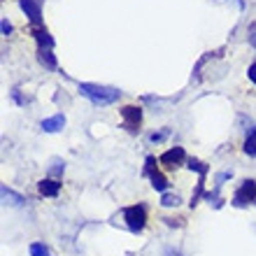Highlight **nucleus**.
<instances>
[{
  "mask_svg": "<svg viewBox=\"0 0 256 256\" xmlns=\"http://www.w3.org/2000/svg\"><path fill=\"white\" fill-rule=\"evenodd\" d=\"M166 256H182V254H180V252H175V250H168V254H166Z\"/></svg>",
  "mask_w": 256,
  "mask_h": 256,
  "instance_id": "412c9836",
  "label": "nucleus"
},
{
  "mask_svg": "<svg viewBox=\"0 0 256 256\" xmlns=\"http://www.w3.org/2000/svg\"><path fill=\"white\" fill-rule=\"evenodd\" d=\"M21 10L26 12L33 26H40L42 21V0H21Z\"/></svg>",
  "mask_w": 256,
  "mask_h": 256,
  "instance_id": "0eeeda50",
  "label": "nucleus"
},
{
  "mask_svg": "<svg viewBox=\"0 0 256 256\" xmlns=\"http://www.w3.org/2000/svg\"><path fill=\"white\" fill-rule=\"evenodd\" d=\"M82 96H86L94 105H112L119 100L122 91L112 86H100V84H80Z\"/></svg>",
  "mask_w": 256,
  "mask_h": 256,
  "instance_id": "f257e3e1",
  "label": "nucleus"
},
{
  "mask_svg": "<svg viewBox=\"0 0 256 256\" xmlns=\"http://www.w3.org/2000/svg\"><path fill=\"white\" fill-rule=\"evenodd\" d=\"M40 63H42V66H47L49 70H54V68H56V58H54V54H52L49 49H40Z\"/></svg>",
  "mask_w": 256,
  "mask_h": 256,
  "instance_id": "f8f14e48",
  "label": "nucleus"
},
{
  "mask_svg": "<svg viewBox=\"0 0 256 256\" xmlns=\"http://www.w3.org/2000/svg\"><path fill=\"white\" fill-rule=\"evenodd\" d=\"M180 202H182V198H180V196H172V194H163V198H161L163 208H177Z\"/></svg>",
  "mask_w": 256,
  "mask_h": 256,
  "instance_id": "4468645a",
  "label": "nucleus"
},
{
  "mask_svg": "<svg viewBox=\"0 0 256 256\" xmlns=\"http://www.w3.org/2000/svg\"><path fill=\"white\" fill-rule=\"evenodd\" d=\"M10 30H12V26H10V21H7V19H2V33H10Z\"/></svg>",
  "mask_w": 256,
  "mask_h": 256,
  "instance_id": "6ab92c4d",
  "label": "nucleus"
},
{
  "mask_svg": "<svg viewBox=\"0 0 256 256\" xmlns=\"http://www.w3.org/2000/svg\"><path fill=\"white\" fill-rule=\"evenodd\" d=\"M30 256H49V252L42 242H33L30 244Z\"/></svg>",
  "mask_w": 256,
  "mask_h": 256,
  "instance_id": "dca6fc26",
  "label": "nucleus"
},
{
  "mask_svg": "<svg viewBox=\"0 0 256 256\" xmlns=\"http://www.w3.org/2000/svg\"><path fill=\"white\" fill-rule=\"evenodd\" d=\"M184 158H186L184 149L182 147H172V149H168V152H163L161 158H158V163H163V166H166V168H170V170H175V168H180V166H182Z\"/></svg>",
  "mask_w": 256,
  "mask_h": 256,
  "instance_id": "423d86ee",
  "label": "nucleus"
},
{
  "mask_svg": "<svg viewBox=\"0 0 256 256\" xmlns=\"http://www.w3.org/2000/svg\"><path fill=\"white\" fill-rule=\"evenodd\" d=\"M244 154L247 156H256V130H252L244 140Z\"/></svg>",
  "mask_w": 256,
  "mask_h": 256,
  "instance_id": "ddd939ff",
  "label": "nucleus"
},
{
  "mask_svg": "<svg viewBox=\"0 0 256 256\" xmlns=\"http://www.w3.org/2000/svg\"><path fill=\"white\" fill-rule=\"evenodd\" d=\"M186 163H189V168L191 170H196V172H198V175H208V166H205V163H200V161H196V158H189V161H186Z\"/></svg>",
  "mask_w": 256,
  "mask_h": 256,
  "instance_id": "2eb2a0df",
  "label": "nucleus"
},
{
  "mask_svg": "<svg viewBox=\"0 0 256 256\" xmlns=\"http://www.w3.org/2000/svg\"><path fill=\"white\" fill-rule=\"evenodd\" d=\"M250 80L256 84V63H252V66H250Z\"/></svg>",
  "mask_w": 256,
  "mask_h": 256,
  "instance_id": "a211bd4d",
  "label": "nucleus"
},
{
  "mask_svg": "<svg viewBox=\"0 0 256 256\" xmlns=\"http://www.w3.org/2000/svg\"><path fill=\"white\" fill-rule=\"evenodd\" d=\"M144 175L149 177V182H152V186H154L156 191H166V189H168V180L161 175V170L156 168V158H154V156H149V158H147Z\"/></svg>",
  "mask_w": 256,
  "mask_h": 256,
  "instance_id": "20e7f679",
  "label": "nucleus"
},
{
  "mask_svg": "<svg viewBox=\"0 0 256 256\" xmlns=\"http://www.w3.org/2000/svg\"><path fill=\"white\" fill-rule=\"evenodd\" d=\"M63 126H66V116H61V114L42 122V130H47V133H56V130H61Z\"/></svg>",
  "mask_w": 256,
  "mask_h": 256,
  "instance_id": "1a4fd4ad",
  "label": "nucleus"
},
{
  "mask_svg": "<svg viewBox=\"0 0 256 256\" xmlns=\"http://www.w3.org/2000/svg\"><path fill=\"white\" fill-rule=\"evenodd\" d=\"M124 219H126L128 228L133 233H142L144 224H147V212H144L142 205H130V208L124 210Z\"/></svg>",
  "mask_w": 256,
  "mask_h": 256,
  "instance_id": "f03ea898",
  "label": "nucleus"
},
{
  "mask_svg": "<svg viewBox=\"0 0 256 256\" xmlns=\"http://www.w3.org/2000/svg\"><path fill=\"white\" fill-rule=\"evenodd\" d=\"M122 116H124V128L130 130V133H138L142 124V110L135 108V105H126L122 108Z\"/></svg>",
  "mask_w": 256,
  "mask_h": 256,
  "instance_id": "39448f33",
  "label": "nucleus"
},
{
  "mask_svg": "<svg viewBox=\"0 0 256 256\" xmlns=\"http://www.w3.org/2000/svg\"><path fill=\"white\" fill-rule=\"evenodd\" d=\"M63 166H66V163H63L61 158H54V161H52V168H49V170H52V175H54V177L61 175V172H63Z\"/></svg>",
  "mask_w": 256,
  "mask_h": 256,
  "instance_id": "f3484780",
  "label": "nucleus"
},
{
  "mask_svg": "<svg viewBox=\"0 0 256 256\" xmlns=\"http://www.w3.org/2000/svg\"><path fill=\"white\" fill-rule=\"evenodd\" d=\"M2 202L12 205V208H19V205H24V198L19 194H14V191H10L7 186H2Z\"/></svg>",
  "mask_w": 256,
  "mask_h": 256,
  "instance_id": "9d476101",
  "label": "nucleus"
},
{
  "mask_svg": "<svg viewBox=\"0 0 256 256\" xmlns=\"http://www.w3.org/2000/svg\"><path fill=\"white\" fill-rule=\"evenodd\" d=\"M38 189H40L42 196H58V191H61V184L56 182V180H42L40 184H38Z\"/></svg>",
  "mask_w": 256,
  "mask_h": 256,
  "instance_id": "6e6552de",
  "label": "nucleus"
},
{
  "mask_svg": "<svg viewBox=\"0 0 256 256\" xmlns=\"http://www.w3.org/2000/svg\"><path fill=\"white\" fill-rule=\"evenodd\" d=\"M35 38L40 42V49H52L54 47V40H52V35L47 30H35Z\"/></svg>",
  "mask_w": 256,
  "mask_h": 256,
  "instance_id": "9b49d317",
  "label": "nucleus"
},
{
  "mask_svg": "<svg viewBox=\"0 0 256 256\" xmlns=\"http://www.w3.org/2000/svg\"><path fill=\"white\" fill-rule=\"evenodd\" d=\"M250 42H252V47H254V49H256V30H254V33H252V35H250Z\"/></svg>",
  "mask_w": 256,
  "mask_h": 256,
  "instance_id": "aec40b11",
  "label": "nucleus"
},
{
  "mask_svg": "<svg viewBox=\"0 0 256 256\" xmlns=\"http://www.w3.org/2000/svg\"><path fill=\"white\" fill-rule=\"evenodd\" d=\"M254 198H256V182L254 180H244V182L240 184V189L236 191V196H233V205H236V208H244V205H250Z\"/></svg>",
  "mask_w": 256,
  "mask_h": 256,
  "instance_id": "7ed1b4c3",
  "label": "nucleus"
}]
</instances>
